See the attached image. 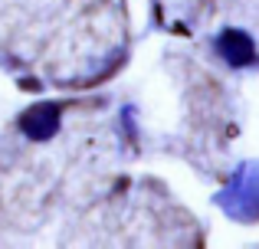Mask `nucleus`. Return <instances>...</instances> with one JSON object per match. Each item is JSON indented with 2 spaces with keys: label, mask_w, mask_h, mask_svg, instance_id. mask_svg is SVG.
Instances as JSON below:
<instances>
[{
  "label": "nucleus",
  "mask_w": 259,
  "mask_h": 249,
  "mask_svg": "<svg viewBox=\"0 0 259 249\" xmlns=\"http://www.w3.org/2000/svg\"><path fill=\"white\" fill-rule=\"evenodd\" d=\"M20 125H23V131L30 134L33 141L53 138V134H56V128H59V105H53V102L33 105V109L20 118Z\"/></svg>",
  "instance_id": "f257e3e1"
},
{
  "label": "nucleus",
  "mask_w": 259,
  "mask_h": 249,
  "mask_svg": "<svg viewBox=\"0 0 259 249\" xmlns=\"http://www.w3.org/2000/svg\"><path fill=\"white\" fill-rule=\"evenodd\" d=\"M213 46H217V53H220V56L227 59L230 66H246L249 59L256 56L253 39H249L243 30H233V26H230V30H223L220 36H217Z\"/></svg>",
  "instance_id": "f03ea898"
}]
</instances>
